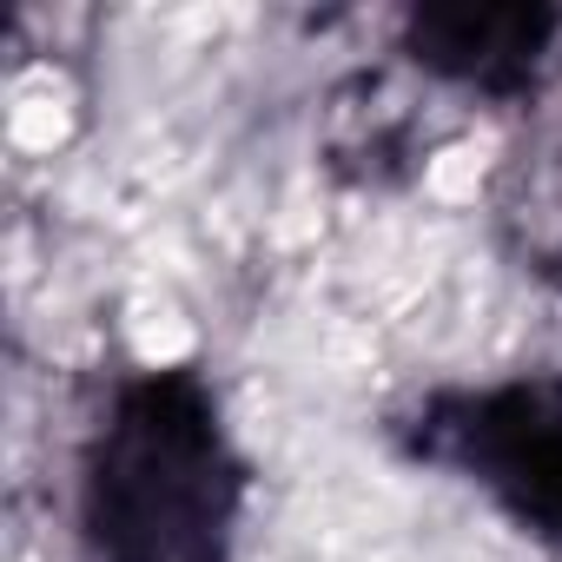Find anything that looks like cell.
<instances>
[{
    "label": "cell",
    "mask_w": 562,
    "mask_h": 562,
    "mask_svg": "<svg viewBox=\"0 0 562 562\" xmlns=\"http://www.w3.org/2000/svg\"><path fill=\"white\" fill-rule=\"evenodd\" d=\"M411 450L562 549V371L430 397L411 424Z\"/></svg>",
    "instance_id": "cell-2"
},
{
    "label": "cell",
    "mask_w": 562,
    "mask_h": 562,
    "mask_svg": "<svg viewBox=\"0 0 562 562\" xmlns=\"http://www.w3.org/2000/svg\"><path fill=\"white\" fill-rule=\"evenodd\" d=\"M245 470L192 371L120 384L87 450L93 562H232Z\"/></svg>",
    "instance_id": "cell-1"
},
{
    "label": "cell",
    "mask_w": 562,
    "mask_h": 562,
    "mask_svg": "<svg viewBox=\"0 0 562 562\" xmlns=\"http://www.w3.org/2000/svg\"><path fill=\"white\" fill-rule=\"evenodd\" d=\"M437 139H443V120H437V106H424V87H411L404 74H378V67L338 80L318 113L325 159L364 186L411 179Z\"/></svg>",
    "instance_id": "cell-4"
},
{
    "label": "cell",
    "mask_w": 562,
    "mask_h": 562,
    "mask_svg": "<svg viewBox=\"0 0 562 562\" xmlns=\"http://www.w3.org/2000/svg\"><path fill=\"white\" fill-rule=\"evenodd\" d=\"M404 54L450 93L536 100L562 74V8H417Z\"/></svg>",
    "instance_id": "cell-3"
}]
</instances>
